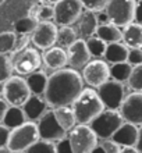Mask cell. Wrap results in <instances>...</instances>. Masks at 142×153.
<instances>
[{"label":"cell","instance_id":"7c38bea8","mask_svg":"<svg viewBox=\"0 0 142 153\" xmlns=\"http://www.w3.org/2000/svg\"><path fill=\"white\" fill-rule=\"evenodd\" d=\"M102 100L107 109H120L121 103L126 99V88L123 82L116 79L106 81L103 85L97 88Z\"/></svg>","mask_w":142,"mask_h":153},{"label":"cell","instance_id":"2e32d148","mask_svg":"<svg viewBox=\"0 0 142 153\" xmlns=\"http://www.w3.org/2000/svg\"><path fill=\"white\" fill-rule=\"evenodd\" d=\"M43 63L52 70L64 68L68 64V52L61 46H52L43 53Z\"/></svg>","mask_w":142,"mask_h":153},{"label":"cell","instance_id":"ac0fdd59","mask_svg":"<svg viewBox=\"0 0 142 153\" xmlns=\"http://www.w3.org/2000/svg\"><path fill=\"white\" fill-rule=\"evenodd\" d=\"M138 132H139V128H137V124H132L130 121H124L121 127L113 134L112 139L116 141L117 143H120L121 146L137 145Z\"/></svg>","mask_w":142,"mask_h":153},{"label":"cell","instance_id":"6da1fadb","mask_svg":"<svg viewBox=\"0 0 142 153\" xmlns=\"http://www.w3.org/2000/svg\"><path fill=\"white\" fill-rule=\"evenodd\" d=\"M84 89L82 74L75 68L56 70L48 79L45 99L50 107L71 106Z\"/></svg>","mask_w":142,"mask_h":153},{"label":"cell","instance_id":"ee69618b","mask_svg":"<svg viewBox=\"0 0 142 153\" xmlns=\"http://www.w3.org/2000/svg\"><path fill=\"white\" fill-rule=\"evenodd\" d=\"M59 1H60V0H41V3H46V4H53V6H54V4H56V3H59Z\"/></svg>","mask_w":142,"mask_h":153},{"label":"cell","instance_id":"484cf974","mask_svg":"<svg viewBox=\"0 0 142 153\" xmlns=\"http://www.w3.org/2000/svg\"><path fill=\"white\" fill-rule=\"evenodd\" d=\"M132 64L128 63V61H121V63H116L110 67V75L112 78L116 81H120V82H128L132 73Z\"/></svg>","mask_w":142,"mask_h":153},{"label":"cell","instance_id":"44dd1931","mask_svg":"<svg viewBox=\"0 0 142 153\" xmlns=\"http://www.w3.org/2000/svg\"><path fill=\"white\" fill-rule=\"evenodd\" d=\"M128 52H130V48H128L126 43L112 42V43H107L105 59L107 63H112V64L127 61V59H128Z\"/></svg>","mask_w":142,"mask_h":153},{"label":"cell","instance_id":"4316f807","mask_svg":"<svg viewBox=\"0 0 142 153\" xmlns=\"http://www.w3.org/2000/svg\"><path fill=\"white\" fill-rule=\"evenodd\" d=\"M38 24H39V20L29 14L28 17L21 18L14 24V32L18 35H32V32L36 29Z\"/></svg>","mask_w":142,"mask_h":153},{"label":"cell","instance_id":"52a82bcc","mask_svg":"<svg viewBox=\"0 0 142 153\" xmlns=\"http://www.w3.org/2000/svg\"><path fill=\"white\" fill-rule=\"evenodd\" d=\"M70 142L73 146V153H91L97 145V135L91 124H80L70 129Z\"/></svg>","mask_w":142,"mask_h":153},{"label":"cell","instance_id":"7bdbcfd3","mask_svg":"<svg viewBox=\"0 0 142 153\" xmlns=\"http://www.w3.org/2000/svg\"><path fill=\"white\" fill-rule=\"evenodd\" d=\"M137 148H138V150L142 153V125H141V128H139V132H138V141H137Z\"/></svg>","mask_w":142,"mask_h":153},{"label":"cell","instance_id":"4dcf8cb0","mask_svg":"<svg viewBox=\"0 0 142 153\" xmlns=\"http://www.w3.org/2000/svg\"><path fill=\"white\" fill-rule=\"evenodd\" d=\"M86 45H88V49H89L91 54L94 57H102L105 56L106 49H107V42H105L103 39L97 36H91L86 40Z\"/></svg>","mask_w":142,"mask_h":153},{"label":"cell","instance_id":"277c9868","mask_svg":"<svg viewBox=\"0 0 142 153\" xmlns=\"http://www.w3.org/2000/svg\"><path fill=\"white\" fill-rule=\"evenodd\" d=\"M105 11L112 24L124 28L135 21L137 0H107Z\"/></svg>","mask_w":142,"mask_h":153},{"label":"cell","instance_id":"f1b7e54d","mask_svg":"<svg viewBox=\"0 0 142 153\" xmlns=\"http://www.w3.org/2000/svg\"><path fill=\"white\" fill-rule=\"evenodd\" d=\"M29 14L33 17H36L39 21L53 20V18H54V6H53V4L39 3V4H36V6H33Z\"/></svg>","mask_w":142,"mask_h":153},{"label":"cell","instance_id":"8fae6325","mask_svg":"<svg viewBox=\"0 0 142 153\" xmlns=\"http://www.w3.org/2000/svg\"><path fill=\"white\" fill-rule=\"evenodd\" d=\"M38 129H39L41 138L48 139V141H53V142H57L60 139H63V138H65L67 132H68V131H65L60 125L56 114H54V110H48L39 118Z\"/></svg>","mask_w":142,"mask_h":153},{"label":"cell","instance_id":"b9f144b4","mask_svg":"<svg viewBox=\"0 0 142 153\" xmlns=\"http://www.w3.org/2000/svg\"><path fill=\"white\" fill-rule=\"evenodd\" d=\"M97 20H99V24H107V22H110L109 21V17H107V14H106L105 8L103 10H100V11H97Z\"/></svg>","mask_w":142,"mask_h":153},{"label":"cell","instance_id":"7402d4cb","mask_svg":"<svg viewBox=\"0 0 142 153\" xmlns=\"http://www.w3.org/2000/svg\"><path fill=\"white\" fill-rule=\"evenodd\" d=\"M27 120L28 118H27V114H25L22 106H8L7 113L4 116L3 124L6 127H8L10 129H13L22 125Z\"/></svg>","mask_w":142,"mask_h":153},{"label":"cell","instance_id":"cb8c5ba5","mask_svg":"<svg viewBox=\"0 0 142 153\" xmlns=\"http://www.w3.org/2000/svg\"><path fill=\"white\" fill-rule=\"evenodd\" d=\"M96 35L100 39H103L107 43H112V42H120L123 39V31L120 29V27L112 24V22H107V24H100L97 27Z\"/></svg>","mask_w":142,"mask_h":153},{"label":"cell","instance_id":"9c48e42d","mask_svg":"<svg viewBox=\"0 0 142 153\" xmlns=\"http://www.w3.org/2000/svg\"><path fill=\"white\" fill-rule=\"evenodd\" d=\"M81 0H60L54 4V22L57 25H73L78 22L84 13Z\"/></svg>","mask_w":142,"mask_h":153},{"label":"cell","instance_id":"ffe728a7","mask_svg":"<svg viewBox=\"0 0 142 153\" xmlns=\"http://www.w3.org/2000/svg\"><path fill=\"white\" fill-rule=\"evenodd\" d=\"M123 42L130 49H142V24L135 21L126 25L123 29Z\"/></svg>","mask_w":142,"mask_h":153},{"label":"cell","instance_id":"f6af8a7d","mask_svg":"<svg viewBox=\"0 0 142 153\" xmlns=\"http://www.w3.org/2000/svg\"><path fill=\"white\" fill-rule=\"evenodd\" d=\"M3 92H4V82L0 81V97H3Z\"/></svg>","mask_w":142,"mask_h":153},{"label":"cell","instance_id":"ba28073f","mask_svg":"<svg viewBox=\"0 0 142 153\" xmlns=\"http://www.w3.org/2000/svg\"><path fill=\"white\" fill-rule=\"evenodd\" d=\"M32 95L27 79L20 75L10 76L4 81L3 99L10 106H22Z\"/></svg>","mask_w":142,"mask_h":153},{"label":"cell","instance_id":"603a6c76","mask_svg":"<svg viewBox=\"0 0 142 153\" xmlns=\"http://www.w3.org/2000/svg\"><path fill=\"white\" fill-rule=\"evenodd\" d=\"M53 110L60 125L65 131H70L77 125V117L71 106H60V107H54Z\"/></svg>","mask_w":142,"mask_h":153},{"label":"cell","instance_id":"83f0119b","mask_svg":"<svg viewBox=\"0 0 142 153\" xmlns=\"http://www.w3.org/2000/svg\"><path fill=\"white\" fill-rule=\"evenodd\" d=\"M78 39L77 31L71 25H63L59 28V36H57V43L59 46L64 49H68L71 45Z\"/></svg>","mask_w":142,"mask_h":153},{"label":"cell","instance_id":"ab89813d","mask_svg":"<svg viewBox=\"0 0 142 153\" xmlns=\"http://www.w3.org/2000/svg\"><path fill=\"white\" fill-rule=\"evenodd\" d=\"M7 109H8V103L4 99L0 97V124H3V120H4L6 113H7Z\"/></svg>","mask_w":142,"mask_h":153},{"label":"cell","instance_id":"60d3db41","mask_svg":"<svg viewBox=\"0 0 142 153\" xmlns=\"http://www.w3.org/2000/svg\"><path fill=\"white\" fill-rule=\"evenodd\" d=\"M135 21L142 24V0H137V13H135Z\"/></svg>","mask_w":142,"mask_h":153},{"label":"cell","instance_id":"f35d334b","mask_svg":"<svg viewBox=\"0 0 142 153\" xmlns=\"http://www.w3.org/2000/svg\"><path fill=\"white\" fill-rule=\"evenodd\" d=\"M10 132H11V129L8 127H6L4 124H0V148L1 146H7Z\"/></svg>","mask_w":142,"mask_h":153},{"label":"cell","instance_id":"e575fe53","mask_svg":"<svg viewBox=\"0 0 142 153\" xmlns=\"http://www.w3.org/2000/svg\"><path fill=\"white\" fill-rule=\"evenodd\" d=\"M106 1L107 0H81V3L85 10H91V11L95 13L103 10L106 6Z\"/></svg>","mask_w":142,"mask_h":153},{"label":"cell","instance_id":"8d00e7d4","mask_svg":"<svg viewBox=\"0 0 142 153\" xmlns=\"http://www.w3.org/2000/svg\"><path fill=\"white\" fill-rule=\"evenodd\" d=\"M102 146H103V149H105L106 153H118V152H121V145L117 143L116 141H113L112 138L105 139V142H102Z\"/></svg>","mask_w":142,"mask_h":153},{"label":"cell","instance_id":"d590c367","mask_svg":"<svg viewBox=\"0 0 142 153\" xmlns=\"http://www.w3.org/2000/svg\"><path fill=\"white\" fill-rule=\"evenodd\" d=\"M128 63H131L132 65H138L142 63V49L141 48H135V49H130L128 52Z\"/></svg>","mask_w":142,"mask_h":153},{"label":"cell","instance_id":"e0dca14e","mask_svg":"<svg viewBox=\"0 0 142 153\" xmlns=\"http://www.w3.org/2000/svg\"><path fill=\"white\" fill-rule=\"evenodd\" d=\"M48 106L49 105H48V102H46V99L41 97V95L32 93L28 100L22 105V109H24L28 120L35 121V120H39L48 111Z\"/></svg>","mask_w":142,"mask_h":153},{"label":"cell","instance_id":"836d02e7","mask_svg":"<svg viewBox=\"0 0 142 153\" xmlns=\"http://www.w3.org/2000/svg\"><path fill=\"white\" fill-rule=\"evenodd\" d=\"M128 85L134 91H142V63L138 65H134L130 79H128Z\"/></svg>","mask_w":142,"mask_h":153},{"label":"cell","instance_id":"1f68e13d","mask_svg":"<svg viewBox=\"0 0 142 153\" xmlns=\"http://www.w3.org/2000/svg\"><path fill=\"white\" fill-rule=\"evenodd\" d=\"M27 152H50V153H53V152H57V146L53 141H48V139H43V138H39Z\"/></svg>","mask_w":142,"mask_h":153},{"label":"cell","instance_id":"74e56055","mask_svg":"<svg viewBox=\"0 0 142 153\" xmlns=\"http://www.w3.org/2000/svg\"><path fill=\"white\" fill-rule=\"evenodd\" d=\"M57 146V152L59 153H71L73 152V146H71V142H70V138L65 137L63 139L56 142Z\"/></svg>","mask_w":142,"mask_h":153},{"label":"cell","instance_id":"9a60e30c","mask_svg":"<svg viewBox=\"0 0 142 153\" xmlns=\"http://www.w3.org/2000/svg\"><path fill=\"white\" fill-rule=\"evenodd\" d=\"M68 64L75 70L84 68L88 63L91 61V52L88 49L86 40L84 38H78L68 49Z\"/></svg>","mask_w":142,"mask_h":153},{"label":"cell","instance_id":"4fadbf2b","mask_svg":"<svg viewBox=\"0 0 142 153\" xmlns=\"http://www.w3.org/2000/svg\"><path fill=\"white\" fill-rule=\"evenodd\" d=\"M32 43L38 49L46 50V49L54 46L57 43V36H59V28L57 24L52 21H39L36 29L32 32Z\"/></svg>","mask_w":142,"mask_h":153},{"label":"cell","instance_id":"5b68a950","mask_svg":"<svg viewBox=\"0 0 142 153\" xmlns=\"http://www.w3.org/2000/svg\"><path fill=\"white\" fill-rule=\"evenodd\" d=\"M124 117L118 109H107L103 110L97 117L91 121V127L96 132L97 138L109 139L124 123Z\"/></svg>","mask_w":142,"mask_h":153},{"label":"cell","instance_id":"30bf717a","mask_svg":"<svg viewBox=\"0 0 142 153\" xmlns=\"http://www.w3.org/2000/svg\"><path fill=\"white\" fill-rule=\"evenodd\" d=\"M110 67L105 60H100L97 57L96 60H91L88 64L82 68V78L84 82L92 86L99 88L106 81L110 79Z\"/></svg>","mask_w":142,"mask_h":153},{"label":"cell","instance_id":"7a4b0ae2","mask_svg":"<svg viewBox=\"0 0 142 153\" xmlns=\"http://www.w3.org/2000/svg\"><path fill=\"white\" fill-rule=\"evenodd\" d=\"M71 107L77 117V123L91 124V121L99 116L105 110L106 106L102 100L99 92L91 86V88L82 89V92L71 105Z\"/></svg>","mask_w":142,"mask_h":153},{"label":"cell","instance_id":"d6986e66","mask_svg":"<svg viewBox=\"0 0 142 153\" xmlns=\"http://www.w3.org/2000/svg\"><path fill=\"white\" fill-rule=\"evenodd\" d=\"M99 27V20L95 11L91 10H85L82 13L81 18L78 20V33L81 35V38L86 39V38L94 36Z\"/></svg>","mask_w":142,"mask_h":153},{"label":"cell","instance_id":"f546056e","mask_svg":"<svg viewBox=\"0 0 142 153\" xmlns=\"http://www.w3.org/2000/svg\"><path fill=\"white\" fill-rule=\"evenodd\" d=\"M17 43V33L13 31H7V32L0 33V53L7 54V53L14 52Z\"/></svg>","mask_w":142,"mask_h":153},{"label":"cell","instance_id":"3957f363","mask_svg":"<svg viewBox=\"0 0 142 153\" xmlns=\"http://www.w3.org/2000/svg\"><path fill=\"white\" fill-rule=\"evenodd\" d=\"M41 138L38 124L35 121H25L22 125L13 128L7 142L10 152H27Z\"/></svg>","mask_w":142,"mask_h":153},{"label":"cell","instance_id":"d4e9b609","mask_svg":"<svg viewBox=\"0 0 142 153\" xmlns=\"http://www.w3.org/2000/svg\"><path fill=\"white\" fill-rule=\"evenodd\" d=\"M49 76L43 71H35L27 76V82L29 85L31 92L35 95H45L46 86H48Z\"/></svg>","mask_w":142,"mask_h":153},{"label":"cell","instance_id":"8992f818","mask_svg":"<svg viewBox=\"0 0 142 153\" xmlns=\"http://www.w3.org/2000/svg\"><path fill=\"white\" fill-rule=\"evenodd\" d=\"M43 57L38 49L27 46L22 50L14 52L11 57L13 68L18 75H29L41 68Z\"/></svg>","mask_w":142,"mask_h":153},{"label":"cell","instance_id":"5bb4252c","mask_svg":"<svg viewBox=\"0 0 142 153\" xmlns=\"http://www.w3.org/2000/svg\"><path fill=\"white\" fill-rule=\"evenodd\" d=\"M120 111L126 121L142 125V91H135L126 96L120 106Z\"/></svg>","mask_w":142,"mask_h":153},{"label":"cell","instance_id":"d6a6232c","mask_svg":"<svg viewBox=\"0 0 142 153\" xmlns=\"http://www.w3.org/2000/svg\"><path fill=\"white\" fill-rule=\"evenodd\" d=\"M13 63L11 59H8L6 54L0 53V81H6L11 76V71H13Z\"/></svg>","mask_w":142,"mask_h":153}]
</instances>
